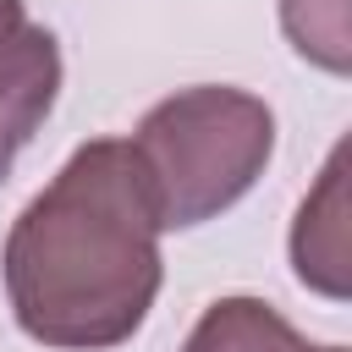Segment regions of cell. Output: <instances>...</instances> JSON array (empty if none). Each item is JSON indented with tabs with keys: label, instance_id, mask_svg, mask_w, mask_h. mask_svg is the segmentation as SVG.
I'll return each mask as SVG.
<instances>
[{
	"label": "cell",
	"instance_id": "1",
	"mask_svg": "<svg viewBox=\"0 0 352 352\" xmlns=\"http://www.w3.org/2000/svg\"><path fill=\"white\" fill-rule=\"evenodd\" d=\"M0 275L11 319L38 346L110 352L143 330L165 258L126 138L72 148L55 182L11 220Z\"/></svg>",
	"mask_w": 352,
	"mask_h": 352
},
{
	"label": "cell",
	"instance_id": "2",
	"mask_svg": "<svg viewBox=\"0 0 352 352\" xmlns=\"http://www.w3.org/2000/svg\"><path fill=\"white\" fill-rule=\"evenodd\" d=\"M160 231H192L226 214L275 154V110L231 82L165 94L126 138Z\"/></svg>",
	"mask_w": 352,
	"mask_h": 352
},
{
	"label": "cell",
	"instance_id": "3",
	"mask_svg": "<svg viewBox=\"0 0 352 352\" xmlns=\"http://www.w3.org/2000/svg\"><path fill=\"white\" fill-rule=\"evenodd\" d=\"M60 94V44L22 0H0V182Z\"/></svg>",
	"mask_w": 352,
	"mask_h": 352
},
{
	"label": "cell",
	"instance_id": "4",
	"mask_svg": "<svg viewBox=\"0 0 352 352\" xmlns=\"http://www.w3.org/2000/svg\"><path fill=\"white\" fill-rule=\"evenodd\" d=\"M292 270L308 292L341 302L346 286V143L330 148L319 187L302 198L297 220H292Z\"/></svg>",
	"mask_w": 352,
	"mask_h": 352
},
{
	"label": "cell",
	"instance_id": "5",
	"mask_svg": "<svg viewBox=\"0 0 352 352\" xmlns=\"http://www.w3.org/2000/svg\"><path fill=\"white\" fill-rule=\"evenodd\" d=\"M182 352H346V346H308L286 314L264 297H220L198 314Z\"/></svg>",
	"mask_w": 352,
	"mask_h": 352
},
{
	"label": "cell",
	"instance_id": "6",
	"mask_svg": "<svg viewBox=\"0 0 352 352\" xmlns=\"http://www.w3.org/2000/svg\"><path fill=\"white\" fill-rule=\"evenodd\" d=\"M280 28L302 60L336 77L352 72V0H280Z\"/></svg>",
	"mask_w": 352,
	"mask_h": 352
}]
</instances>
